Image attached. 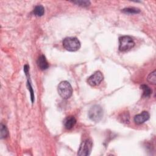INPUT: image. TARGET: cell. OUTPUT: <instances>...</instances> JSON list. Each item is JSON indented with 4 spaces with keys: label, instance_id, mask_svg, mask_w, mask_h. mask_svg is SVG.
I'll return each mask as SVG.
<instances>
[{
    "label": "cell",
    "instance_id": "6da1fadb",
    "mask_svg": "<svg viewBox=\"0 0 156 156\" xmlns=\"http://www.w3.org/2000/svg\"><path fill=\"white\" fill-rule=\"evenodd\" d=\"M57 90L59 95L64 99L69 98L73 93V88L71 84L66 80L62 81L58 84Z\"/></svg>",
    "mask_w": 156,
    "mask_h": 156
},
{
    "label": "cell",
    "instance_id": "7a4b0ae2",
    "mask_svg": "<svg viewBox=\"0 0 156 156\" xmlns=\"http://www.w3.org/2000/svg\"><path fill=\"white\" fill-rule=\"evenodd\" d=\"M64 48L71 52L76 51L80 48V43L76 37H66L63 40Z\"/></svg>",
    "mask_w": 156,
    "mask_h": 156
},
{
    "label": "cell",
    "instance_id": "3957f363",
    "mask_svg": "<svg viewBox=\"0 0 156 156\" xmlns=\"http://www.w3.org/2000/svg\"><path fill=\"white\" fill-rule=\"evenodd\" d=\"M90 119L94 122H99L103 116V110L99 105H94L88 111Z\"/></svg>",
    "mask_w": 156,
    "mask_h": 156
},
{
    "label": "cell",
    "instance_id": "277c9868",
    "mask_svg": "<svg viewBox=\"0 0 156 156\" xmlns=\"http://www.w3.org/2000/svg\"><path fill=\"white\" fill-rule=\"evenodd\" d=\"M119 49L121 51H127L132 49L135 43L133 40L129 36H122L119 38Z\"/></svg>",
    "mask_w": 156,
    "mask_h": 156
},
{
    "label": "cell",
    "instance_id": "5b68a950",
    "mask_svg": "<svg viewBox=\"0 0 156 156\" xmlns=\"http://www.w3.org/2000/svg\"><path fill=\"white\" fill-rule=\"evenodd\" d=\"M93 147V143L91 140H86L82 142L78 150L77 155L80 156H87L90 154Z\"/></svg>",
    "mask_w": 156,
    "mask_h": 156
},
{
    "label": "cell",
    "instance_id": "8992f818",
    "mask_svg": "<svg viewBox=\"0 0 156 156\" xmlns=\"http://www.w3.org/2000/svg\"><path fill=\"white\" fill-rule=\"evenodd\" d=\"M104 79V76L100 71H96L87 79L88 83L92 87H95L101 83Z\"/></svg>",
    "mask_w": 156,
    "mask_h": 156
},
{
    "label": "cell",
    "instance_id": "52a82bcc",
    "mask_svg": "<svg viewBox=\"0 0 156 156\" xmlns=\"http://www.w3.org/2000/svg\"><path fill=\"white\" fill-rule=\"evenodd\" d=\"M150 115L147 112L143 111L141 113L135 116L133 120L136 124H141L149 119Z\"/></svg>",
    "mask_w": 156,
    "mask_h": 156
},
{
    "label": "cell",
    "instance_id": "ba28073f",
    "mask_svg": "<svg viewBox=\"0 0 156 156\" xmlns=\"http://www.w3.org/2000/svg\"><path fill=\"white\" fill-rule=\"evenodd\" d=\"M76 123V119L73 116H69L66 117L63 121V125L67 129H72Z\"/></svg>",
    "mask_w": 156,
    "mask_h": 156
},
{
    "label": "cell",
    "instance_id": "9c48e42d",
    "mask_svg": "<svg viewBox=\"0 0 156 156\" xmlns=\"http://www.w3.org/2000/svg\"><path fill=\"white\" fill-rule=\"evenodd\" d=\"M37 65L38 68L41 70H45L49 68V63L47 62L46 57L43 55H40L38 58Z\"/></svg>",
    "mask_w": 156,
    "mask_h": 156
},
{
    "label": "cell",
    "instance_id": "30bf717a",
    "mask_svg": "<svg viewBox=\"0 0 156 156\" xmlns=\"http://www.w3.org/2000/svg\"><path fill=\"white\" fill-rule=\"evenodd\" d=\"M140 88L143 90V96L145 98H148L151 96L152 93L151 89L146 85H141Z\"/></svg>",
    "mask_w": 156,
    "mask_h": 156
},
{
    "label": "cell",
    "instance_id": "8fae6325",
    "mask_svg": "<svg viewBox=\"0 0 156 156\" xmlns=\"http://www.w3.org/2000/svg\"><path fill=\"white\" fill-rule=\"evenodd\" d=\"M34 14L37 16H41L44 15V7L41 5H37L36 6L34 9Z\"/></svg>",
    "mask_w": 156,
    "mask_h": 156
},
{
    "label": "cell",
    "instance_id": "7c38bea8",
    "mask_svg": "<svg viewBox=\"0 0 156 156\" xmlns=\"http://www.w3.org/2000/svg\"><path fill=\"white\" fill-rule=\"evenodd\" d=\"M155 73H156V71L154 70L153 72L149 74V76H147V81H148L149 83H152V84H154V85H155V83H156Z\"/></svg>",
    "mask_w": 156,
    "mask_h": 156
},
{
    "label": "cell",
    "instance_id": "4fadbf2b",
    "mask_svg": "<svg viewBox=\"0 0 156 156\" xmlns=\"http://www.w3.org/2000/svg\"><path fill=\"white\" fill-rule=\"evenodd\" d=\"M8 135V130L5 125L1 124V138H6Z\"/></svg>",
    "mask_w": 156,
    "mask_h": 156
},
{
    "label": "cell",
    "instance_id": "5bb4252c",
    "mask_svg": "<svg viewBox=\"0 0 156 156\" xmlns=\"http://www.w3.org/2000/svg\"><path fill=\"white\" fill-rule=\"evenodd\" d=\"M123 12L124 13H130V14H133V13H138L140 12V10L136 8H126L122 9V10Z\"/></svg>",
    "mask_w": 156,
    "mask_h": 156
},
{
    "label": "cell",
    "instance_id": "9a60e30c",
    "mask_svg": "<svg viewBox=\"0 0 156 156\" xmlns=\"http://www.w3.org/2000/svg\"><path fill=\"white\" fill-rule=\"evenodd\" d=\"M73 2L79 5L83 6V7L88 6L90 4V1H74Z\"/></svg>",
    "mask_w": 156,
    "mask_h": 156
},
{
    "label": "cell",
    "instance_id": "2e32d148",
    "mask_svg": "<svg viewBox=\"0 0 156 156\" xmlns=\"http://www.w3.org/2000/svg\"><path fill=\"white\" fill-rule=\"evenodd\" d=\"M128 113H125L123 115H122V120L123 121H124L125 122H129V115L127 116Z\"/></svg>",
    "mask_w": 156,
    "mask_h": 156
}]
</instances>
